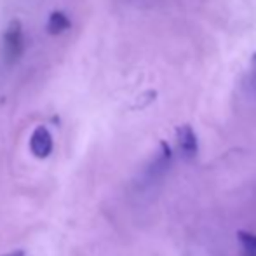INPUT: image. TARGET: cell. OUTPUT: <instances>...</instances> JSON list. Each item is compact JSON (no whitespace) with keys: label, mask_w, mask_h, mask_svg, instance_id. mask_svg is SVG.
I'll return each mask as SVG.
<instances>
[{"label":"cell","mask_w":256,"mask_h":256,"mask_svg":"<svg viewBox=\"0 0 256 256\" xmlns=\"http://www.w3.org/2000/svg\"><path fill=\"white\" fill-rule=\"evenodd\" d=\"M171 160H172V152H171V148H169V145L168 143H160V150H158L155 158L148 164V168H146V171H145V176H143L145 183L150 185V183L158 182V180L166 174V171L169 169Z\"/></svg>","instance_id":"obj_2"},{"label":"cell","mask_w":256,"mask_h":256,"mask_svg":"<svg viewBox=\"0 0 256 256\" xmlns=\"http://www.w3.org/2000/svg\"><path fill=\"white\" fill-rule=\"evenodd\" d=\"M70 26H72L70 18H68L64 12H61V10H54L51 16H49V21H48V32H49L51 35H60V34H63V32H66Z\"/></svg>","instance_id":"obj_5"},{"label":"cell","mask_w":256,"mask_h":256,"mask_svg":"<svg viewBox=\"0 0 256 256\" xmlns=\"http://www.w3.org/2000/svg\"><path fill=\"white\" fill-rule=\"evenodd\" d=\"M250 82L251 86L256 89V52L253 54V60H251V70H250Z\"/></svg>","instance_id":"obj_7"},{"label":"cell","mask_w":256,"mask_h":256,"mask_svg":"<svg viewBox=\"0 0 256 256\" xmlns=\"http://www.w3.org/2000/svg\"><path fill=\"white\" fill-rule=\"evenodd\" d=\"M24 30L21 21L14 20L9 23L6 34H4L2 48H4V60L7 64H14L20 61L24 52Z\"/></svg>","instance_id":"obj_1"},{"label":"cell","mask_w":256,"mask_h":256,"mask_svg":"<svg viewBox=\"0 0 256 256\" xmlns=\"http://www.w3.org/2000/svg\"><path fill=\"white\" fill-rule=\"evenodd\" d=\"M176 140H178V148L180 154L183 155V158L190 160L199 152V142H197L196 131L192 129V126H182L176 131Z\"/></svg>","instance_id":"obj_4"},{"label":"cell","mask_w":256,"mask_h":256,"mask_svg":"<svg viewBox=\"0 0 256 256\" xmlns=\"http://www.w3.org/2000/svg\"><path fill=\"white\" fill-rule=\"evenodd\" d=\"M54 140L48 128L38 126L30 136V150L37 158H48L52 154Z\"/></svg>","instance_id":"obj_3"},{"label":"cell","mask_w":256,"mask_h":256,"mask_svg":"<svg viewBox=\"0 0 256 256\" xmlns=\"http://www.w3.org/2000/svg\"><path fill=\"white\" fill-rule=\"evenodd\" d=\"M237 239H239V242L242 244V248L248 256H256V236L254 234L240 230V232L237 234Z\"/></svg>","instance_id":"obj_6"},{"label":"cell","mask_w":256,"mask_h":256,"mask_svg":"<svg viewBox=\"0 0 256 256\" xmlns=\"http://www.w3.org/2000/svg\"><path fill=\"white\" fill-rule=\"evenodd\" d=\"M4 256H24V251L23 250H18V251H12V253L4 254Z\"/></svg>","instance_id":"obj_8"}]
</instances>
